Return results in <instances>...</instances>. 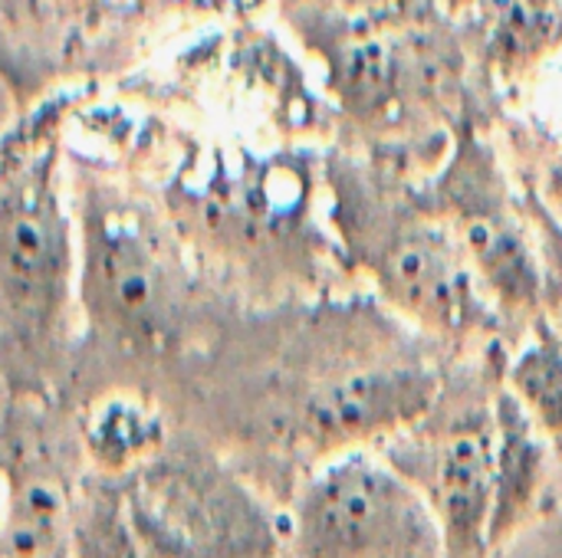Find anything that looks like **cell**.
<instances>
[{"label": "cell", "instance_id": "cell-1", "mask_svg": "<svg viewBox=\"0 0 562 558\" xmlns=\"http://www.w3.org/2000/svg\"><path fill=\"white\" fill-rule=\"evenodd\" d=\"M336 220L349 260L379 296L418 332L468 345L494 339L504 322L494 312L464 247L425 207L375 187L359 168H333Z\"/></svg>", "mask_w": 562, "mask_h": 558}, {"label": "cell", "instance_id": "cell-2", "mask_svg": "<svg viewBox=\"0 0 562 558\" xmlns=\"http://www.w3.org/2000/svg\"><path fill=\"white\" fill-rule=\"evenodd\" d=\"M109 483L151 558H283V503L217 451L171 441L158 460Z\"/></svg>", "mask_w": 562, "mask_h": 558}, {"label": "cell", "instance_id": "cell-3", "mask_svg": "<svg viewBox=\"0 0 562 558\" xmlns=\"http://www.w3.org/2000/svg\"><path fill=\"white\" fill-rule=\"evenodd\" d=\"M501 365L468 382H445L435 408L375 447L431 510L448 558H494Z\"/></svg>", "mask_w": 562, "mask_h": 558}, {"label": "cell", "instance_id": "cell-4", "mask_svg": "<svg viewBox=\"0 0 562 558\" xmlns=\"http://www.w3.org/2000/svg\"><path fill=\"white\" fill-rule=\"evenodd\" d=\"M283 513V558H448L431 510L379 451L323 460Z\"/></svg>", "mask_w": 562, "mask_h": 558}, {"label": "cell", "instance_id": "cell-5", "mask_svg": "<svg viewBox=\"0 0 562 558\" xmlns=\"http://www.w3.org/2000/svg\"><path fill=\"white\" fill-rule=\"evenodd\" d=\"M72 299V227L49 155L0 191V322L20 349L56 342Z\"/></svg>", "mask_w": 562, "mask_h": 558}, {"label": "cell", "instance_id": "cell-6", "mask_svg": "<svg viewBox=\"0 0 562 558\" xmlns=\"http://www.w3.org/2000/svg\"><path fill=\"white\" fill-rule=\"evenodd\" d=\"M438 214L464 247L504 326H533L550 312V280L520 224L491 151L468 132L438 181Z\"/></svg>", "mask_w": 562, "mask_h": 558}, {"label": "cell", "instance_id": "cell-7", "mask_svg": "<svg viewBox=\"0 0 562 558\" xmlns=\"http://www.w3.org/2000/svg\"><path fill=\"white\" fill-rule=\"evenodd\" d=\"M82 303L115 342L161 352L181 329L178 273L155 237L125 210H95L82 250Z\"/></svg>", "mask_w": 562, "mask_h": 558}, {"label": "cell", "instance_id": "cell-8", "mask_svg": "<svg viewBox=\"0 0 562 558\" xmlns=\"http://www.w3.org/2000/svg\"><path fill=\"white\" fill-rule=\"evenodd\" d=\"M310 13H319L333 26L323 39V56L342 105L369 125H389L402 118L431 76L428 36L395 30L372 16L333 23L323 10Z\"/></svg>", "mask_w": 562, "mask_h": 558}, {"label": "cell", "instance_id": "cell-9", "mask_svg": "<svg viewBox=\"0 0 562 558\" xmlns=\"http://www.w3.org/2000/svg\"><path fill=\"white\" fill-rule=\"evenodd\" d=\"M562 460L517 398L497 388V487L491 516L494 558L550 513Z\"/></svg>", "mask_w": 562, "mask_h": 558}, {"label": "cell", "instance_id": "cell-10", "mask_svg": "<svg viewBox=\"0 0 562 558\" xmlns=\"http://www.w3.org/2000/svg\"><path fill=\"white\" fill-rule=\"evenodd\" d=\"M89 464L102 480H125L171 447L168 414L135 391H112L89 405L79 421Z\"/></svg>", "mask_w": 562, "mask_h": 558}, {"label": "cell", "instance_id": "cell-11", "mask_svg": "<svg viewBox=\"0 0 562 558\" xmlns=\"http://www.w3.org/2000/svg\"><path fill=\"white\" fill-rule=\"evenodd\" d=\"M79 513L53 470L26 467L7 483L0 558H76Z\"/></svg>", "mask_w": 562, "mask_h": 558}, {"label": "cell", "instance_id": "cell-12", "mask_svg": "<svg viewBox=\"0 0 562 558\" xmlns=\"http://www.w3.org/2000/svg\"><path fill=\"white\" fill-rule=\"evenodd\" d=\"M501 382L562 460V355L543 316L527 329L520 349L501 362Z\"/></svg>", "mask_w": 562, "mask_h": 558}, {"label": "cell", "instance_id": "cell-13", "mask_svg": "<svg viewBox=\"0 0 562 558\" xmlns=\"http://www.w3.org/2000/svg\"><path fill=\"white\" fill-rule=\"evenodd\" d=\"M562 43V0H504L491 53L507 69H520Z\"/></svg>", "mask_w": 562, "mask_h": 558}, {"label": "cell", "instance_id": "cell-14", "mask_svg": "<svg viewBox=\"0 0 562 558\" xmlns=\"http://www.w3.org/2000/svg\"><path fill=\"white\" fill-rule=\"evenodd\" d=\"M76 558H151L128 529L122 506L115 500V487L99 500H92V506L79 516Z\"/></svg>", "mask_w": 562, "mask_h": 558}, {"label": "cell", "instance_id": "cell-15", "mask_svg": "<svg viewBox=\"0 0 562 558\" xmlns=\"http://www.w3.org/2000/svg\"><path fill=\"white\" fill-rule=\"evenodd\" d=\"M547 191H550V201L560 207L562 214V158L550 168V174H547Z\"/></svg>", "mask_w": 562, "mask_h": 558}, {"label": "cell", "instance_id": "cell-16", "mask_svg": "<svg viewBox=\"0 0 562 558\" xmlns=\"http://www.w3.org/2000/svg\"><path fill=\"white\" fill-rule=\"evenodd\" d=\"M543 322H547V329H550V335H553V342H557V349H560L562 355V306L550 309V312L543 316Z\"/></svg>", "mask_w": 562, "mask_h": 558}, {"label": "cell", "instance_id": "cell-17", "mask_svg": "<svg viewBox=\"0 0 562 558\" xmlns=\"http://www.w3.org/2000/svg\"><path fill=\"white\" fill-rule=\"evenodd\" d=\"M474 0H428V7H441V10H464Z\"/></svg>", "mask_w": 562, "mask_h": 558}, {"label": "cell", "instance_id": "cell-18", "mask_svg": "<svg viewBox=\"0 0 562 558\" xmlns=\"http://www.w3.org/2000/svg\"><path fill=\"white\" fill-rule=\"evenodd\" d=\"M3 500H7V483H0V523H3Z\"/></svg>", "mask_w": 562, "mask_h": 558}, {"label": "cell", "instance_id": "cell-19", "mask_svg": "<svg viewBox=\"0 0 562 558\" xmlns=\"http://www.w3.org/2000/svg\"><path fill=\"white\" fill-rule=\"evenodd\" d=\"M300 3H303V7H310V10H319V3H323V0H300Z\"/></svg>", "mask_w": 562, "mask_h": 558}]
</instances>
